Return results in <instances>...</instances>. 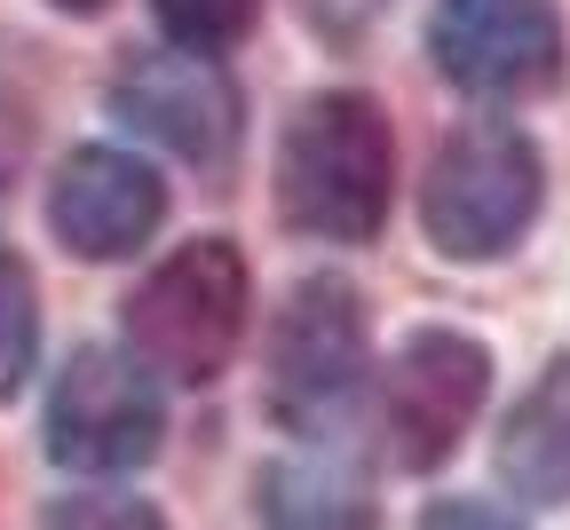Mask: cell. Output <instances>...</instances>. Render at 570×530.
Returning a JSON list of instances; mask_svg holds the SVG:
<instances>
[{"mask_svg": "<svg viewBox=\"0 0 570 530\" xmlns=\"http://www.w3.org/2000/svg\"><path fill=\"white\" fill-rule=\"evenodd\" d=\"M246 341V254L190 238L127 293V356L175 389H214Z\"/></svg>", "mask_w": 570, "mask_h": 530, "instance_id": "cell-2", "label": "cell"}, {"mask_svg": "<svg viewBox=\"0 0 570 530\" xmlns=\"http://www.w3.org/2000/svg\"><path fill=\"white\" fill-rule=\"evenodd\" d=\"M499 483L531 507H570V356H554L499 428Z\"/></svg>", "mask_w": 570, "mask_h": 530, "instance_id": "cell-11", "label": "cell"}, {"mask_svg": "<svg viewBox=\"0 0 570 530\" xmlns=\"http://www.w3.org/2000/svg\"><path fill=\"white\" fill-rule=\"evenodd\" d=\"M40 530H167V514L135 491H71L40 514Z\"/></svg>", "mask_w": 570, "mask_h": 530, "instance_id": "cell-14", "label": "cell"}, {"mask_svg": "<svg viewBox=\"0 0 570 530\" xmlns=\"http://www.w3.org/2000/svg\"><path fill=\"white\" fill-rule=\"evenodd\" d=\"M254 9H262V0H151L159 32H167L175 48H190V56L238 48V40L254 32Z\"/></svg>", "mask_w": 570, "mask_h": 530, "instance_id": "cell-13", "label": "cell"}, {"mask_svg": "<svg viewBox=\"0 0 570 530\" xmlns=\"http://www.w3.org/2000/svg\"><path fill=\"white\" fill-rule=\"evenodd\" d=\"M111 119H127L135 135L167 143L190 167H223L238 150V88L214 56L190 48H159L111 71Z\"/></svg>", "mask_w": 570, "mask_h": 530, "instance_id": "cell-8", "label": "cell"}, {"mask_svg": "<svg viewBox=\"0 0 570 530\" xmlns=\"http://www.w3.org/2000/svg\"><path fill=\"white\" fill-rule=\"evenodd\" d=\"M254 514L269 530H381L373 475L356 460H341V451H294V460L262 468Z\"/></svg>", "mask_w": 570, "mask_h": 530, "instance_id": "cell-10", "label": "cell"}, {"mask_svg": "<svg viewBox=\"0 0 570 530\" xmlns=\"http://www.w3.org/2000/svg\"><path fill=\"white\" fill-rule=\"evenodd\" d=\"M547 206V159L515 119L460 127L420 183V222L444 262H499Z\"/></svg>", "mask_w": 570, "mask_h": 530, "instance_id": "cell-3", "label": "cell"}, {"mask_svg": "<svg viewBox=\"0 0 570 530\" xmlns=\"http://www.w3.org/2000/svg\"><path fill=\"white\" fill-rule=\"evenodd\" d=\"M389 190H396V143H389V111L356 88L309 96L277 143V214L302 238L325 246H365L389 222Z\"/></svg>", "mask_w": 570, "mask_h": 530, "instance_id": "cell-1", "label": "cell"}, {"mask_svg": "<svg viewBox=\"0 0 570 530\" xmlns=\"http://www.w3.org/2000/svg\"><path fill=\"white\" fill-rule=\"evenodd\" d=\"M420 530H523L508 507H491V499H436L420 514Z\"/></svg>", "mask_w": 570, "mask_h": 530, "instance_id": "cell-15", "label": "cell"}, {"mask_svg": "<svg viewBox=\"0 0 570 530\" xmlns=\"http://www.w3.org/2000/svg\"><path fill=\"white\" fill-rule=\"evenodd\" d=\"M167 222V183L151 159H135L119 143H88L71 150L48 183V230L63 254L80 262H127L135 246H151V230Z\"/></svg>", "mask_w": 570, "mask_h": 530, "instance_id": "cell-9", "label": "cell"}, {"mask_svg": "<svg viewBox=\"0 0 570 530\" xmlns=\"http://www.w3.org/2000/svg\"><path fill=\"white\" fill-rule=\"evenodd\" d=\"M48 9H63V17H104L111 0H48Z\"/></svg>", "mask_w": 570, "mask_h": 530, "instance_id": "cell-17", "label": "cell"}, {"mask_svg": "<svg viewBox=\"0 0 570 530\" xmlns=\"http://www.w3.org/2000/svg\"><path fill=\"white\" fill-rule=\"evenodd\" d=\"M309 17H317V32H333V40H356L373 17H381V0H309Z\"/></svg>", "mask_w": 570, "mask_h": 530, "instance_id": "cell-16", "label": "cell"}, {"mask_svg": "<svg viewBox=\"0 0 570 530\" xmlns=\"http://www.w3.org/2000/svg\"><path fill=\"white\" fill-rule=\"evenodd\" d=\"M40 364V293H32V269L0 246V404H9Z\"/></svg>", "mask_w": 570, "mask_h": 530, "instance_id": "cell-12", "label": "cell"}, {"mask_svg": "<svg viewBox=\"0 0 570 530\" xmlns=\"http://www.w3.org/2000/svg\"><path fill=\"white\" fill-rule=\"evenodd\" d=\"M428 56L460 96L523 104L562 80V17L554 0H436Z\"/></svg>", "mask_w": 570, "mask_h": 530, "instance_id": "cell-7", "label": "cell"}, {"mask_svg": "<svg viewBox=\"0 0 570 530\" xmlns=\"http://www.w3.org/2000/svg\"><path fill=\"white\" fill-rule=\"evenodd\" d=\"M373 372L365 293L348 277H302L269 325V420L285 435H333Z\"/></svg>", "mask_w": 570, "mask_h": 530, "instance_id": "cell-4", "label": "cell"}, {"mask_svg": "<svg viewBox=\"0 0 570 530\" xmlns=\"http://www.w3.org/2000/svg\"><path fill=\"white\" fill-rule=\"evenodd\" d=\"M491 396V349L460 325H420L381 372V443L389 460L428 475L444 468Z\"/></svg>", "mask_w": 570, "mask_h": 530, "instance_id": "cell-6", "label": "cell"}, {"mask_svg": "<svg viewBox=\"0 0 570 530\" xmlns=\"http://www.w3.org/2000/svg\"><path fill=\"white\" fill-rule=\"evenodd\" d=\"M167 443V396L127 349H71L48 389V460L71 475H135Z\"/></svg>", "mask_w": 570, "mask_h": 530, "instance_id": "cell-5", "label": "cell"}]
</instances>
